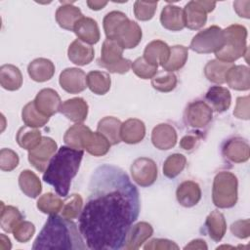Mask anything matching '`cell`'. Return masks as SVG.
<instances>
[{
  "label": "cell",
  "instance_id": "91938a15",
  "mask_svg": "<svg viewBox=\"0 0 250 250\" xmlns=\"http://www.w3.org/2000/svg\"><path fill=\"white\" fill-rule=\"evenodd\" d=\"M11 242L10 239L5 235V234H1L0 235V248L1 249H10L11 248Z\"/></svg>",
  "mask_w": 250,
  "mask_h": 250
},
{
  "label": "cell",
  "instance_id": "11a10c76",
  "mask_svg": "<svg viewBox=\"0 0 250 250\" xmlns=\"http://www.w3.org/2000/svg\"><path fill=\"white\" fill-rule=\"evenodd\" d=\"M249 6L250 1H235L233 2V8L239 17L249 19Z\"/></svg>",
  "mask_w": 250,
  "mask_h": 250
},
{
  "label": "cell",
  "instance_id": "f35d334b",
  "mask_svg": "<svg viewBox=\"0 0 250 250\" xmlns=\"http://www.w3.org/2000/svg\"><path fill=\"white\" fill-rule=\"evenodd\" d=\"M21 117L25 125L33 128L43 127L49 121L48 116L43 115L37 110L34 102H29L23 106L21 111Z\"/></svg>",
  "mask_w": 250,
  "mask_h": 250
},
{
  "label": "cell",
  "instance_id": "83f0119b",
  "mask_svg": "<svg viewBox=\"0 0 250 250\" xmlns=\"http://www.w3.org/2000/svg\"><path fill=\"white\" fill-rule=\"evenodd\" d=\"M83 18V15L78 7L71 3L63 2L62 6L59 7L56 12V21L59 25L67 30H73L75 23Z\"/></svg>",
  "mask_w": 250,
  "mask_h": 250
},
{
  "label": "cell",
  "instance_id": "6f0895ef",
  "mask_svg": "<svg viewBox=\"0 0 250 250\" xmlns=\"http://www.w3.org/2000/svg\"><path fill=\"white\" fill-rule=\"evenodd\" d=\"M107 2L106 1H87V5L91 10H101L103 9L104 6H106Z\"/></svg>",
  "mask_w": 250,
  "mask_h": 250
},
{
  "label": "cell",
  "instance_id": "f6af8a7d",
  "mask_svg": "<svg viewBox=\"0 0 250 250\" xmlns=\"http://www.w3.org/2000/svg\"><path fill=\"white\" fill-rule=\"evenodd\" d=\"M82 204L83 200L79 194H71L63 202L62 208V216L69 220L77 218L82 211Z\"/></svg>",
  "mask_w": 250,
  "mask_h": 250
},
{
  "label": "cell",
  "instance_id": "52a82bcc",
  "mask_svg": "<svg viewBox=\"0 0 250 250\" xmlns=\"http://www.w3.org/2000/svg\"><path fill=\"white\" fill-rule=\"evenodd\" d=\"M225 44L224 30L218 25H212L198 32L190 42V49L199 54L217 53Z\"/></svg>",
  "mask_w": 250,
  "mask_h": 250
},
{
  "label": "cell",
  "instance_id": "d6986e66",
  "mask_svg": "<svg viewBox=\"0 0 250 250\" xmlns=\"http://www.w3.org/2000/svg\"><path fill=\"white\" fill-rule=\"evenodd\" d=\"M60 111L69 120L81 123L88 115V104L82 98H73L66 100L62 104Z\"/></svg>",
  "mask_w": 250,
  "mask_h": 250
},
{
  "label": "cell",
  "instance_id": "484cf974",
  "mask_svg": "<svg viewBox=\"0 0 250 250\" xmlns=\"http://www.w3.org/2000/svg\"><path fill=\"white\" fill-rule=\"evenodd\" d=\"M27 72L32 80L36 82H45L53 77L55 73V65L48 59L38 58L29 62Z\"/></svg>",
  "mask_w": 250,
  "mask_h": 250
},
{
  "label": "cell",
  "instance_id": "9f6ffc18",
  "mask_svg": "<svg viewBox=\"0 0 250 250\" xmlns=\"http://www.w3.org/2000/svg\"><path fill=\"white\" fill-rule=\"evenodd\" d=\"M185 249H207V245L202 239H194L185 246Z\"/></svg>",
  "mask_w": 250,
  "mask_h": 250
},
{
  "label": "cell",
  "instance_id": "44dd1931",
  "mask_svg": "<svg viewBox=\"0 0 250 250\" xmlns=\"http://www.w3.org/2000/svg\"><path fill=\"white\" fill-rule=\"evenodd\" d=\"M185 26L189 29H199L203 27L207 21V12L200 5L199 1H189L184 9Z\"/></svg>",
  "mask_w": 250,
  "mask_h": 250
},
{
  "label": "cell",
  "instance_id": "f907efd6",
  "mask_svg": "<svg viewBox=\"0 0 250 250\" xmlns=\"http://www.w3.org/2000/svg\"><path fill=\"white\" fill-rule=\"evenodd\" d=\"M146 250H173L179 249V246L171 240L163 238H154L148 241L145 246Z\"/></svg>",
  "mask_w": 250,
  "mask_h": 250
},
{
  "label": "cell",
  "instance_id": "8fae6325",
  "mask_svg": "<svg viewBox=\"0 0 250 250\" xmlns=\"http://www.w3.org/2000/svg\"><path fill=\"white\" fill-rule=\"evenodd\" d=\"M142 35L140 25L136 21L127 19L117 28L113 40H116L123 49H132L141 42Z\"/></svg>",
  "mask_w": 250,
  "mask_h": 250
},
{
  "label": "cell",
  "instance_id": "7bdbcfd3",
  "mask_svg": "<svg viewBox=\"0 0 250 250\" xmlns=\"http://www.w3.org/2000/svg\"><path fill=\"white\" fill-rule=\"evenodd\" d=\"M127 16L120 11H112L104 18V29L107 39H113L114 34L120 24L127 20Z\"/></svg>",
  "mask_w": 250,
  "mask_h": 250
},
{
  "label": "cell",
  "instance_id": "1f68e13d",
  "mask_svg": "<svg viewBox=\"0 0 250 250\" xmlns=\"http://www.w3.org/2000/svg\"><path fill=\"white\" fill-rule=\"evenodd\" d=\"M87 87L97 95H104L106 94L111 85V79L108 73L100 70L90 71L86 75Z\"/></svg>",
  "mask_w": 250,
  "mask_h": 250
},
{
  "label": "cell",
  "instance_id": "8992f818",
  "mask_svg": "<svg viewBox=\"0 0 250 250\" xmlns=\"http://www.w3.org/2000/svg\"><path fill=\"white\" fill-rule=\"evenodd\" d=\"M123 48L113 39H105L102 46L99 64L113 73H126L132 65V62L123 58Z\"/></svg>",
  "mask_w": 250,
  "mask_h": 250
},
{
  "label": "cell",
  "instance_id": "2e32d148",
  "mask_svg": "<svg viewBox=\"0 0 250 250\" xmlns=\"http://www.w3.org/2000/svg\"><path fill=\"white\" fill-rule=\"evenodd\" d=\"M82 148L94 156H103L108 152L110 143L104 135L99 132H92L89 128L82 137Z\"/></svg>",
  "mask_w": 250,
  "mask_h": 250
},
{
  "label": "cell",
  "instance_id": "7c38bea8",
  "mask_svg": "<svg viewBox=\"0 0 250 250\" xmlns=\"http://www.w3.org/2000/svg\"><path fill=\"white\" fill-rule=\"evenodd\" d=\"M61 87L70 94H77L87 87L85 72L76 67H68L62 70L59 79Z\"/></svg>",
  "mask_w": 250,
  "mask_h": 250
},
{
  "label": "cell",
  "instance_id": "60d3db41",
  "mask_svg": "<svg viewBox=\"0 0 250 250\" xmlns=\"http://www.w3.org/2000/svg\"><path fill=\"white\" fill-rule=\"evenodd\" d=\"M151 85L159 92L168 93L176 88L177 77L173 72L164 70L156 73L155 76L151 78Z\"/></svg>",
  "mask_w": 250,
  "mask_h": 250
},
{
  "label": "cell",
  "instance_id": "4316f807",
  "mask_svg": "<svg viewBox=\"0 0 250 250\" xmlns=\"http://www.w3.org/2000/svg\"><path fill=\"white\" fill-rule=\"evenodd\" d=\"M228 85L238 91H246L250 88L249 67L246 65H232L226 74Z\"/></svg>",
  "mask_w": 250,
  "mask_h": 250
},
{
  "label": "cell",
  "instance_id": "603a6c76",
  "mask_svg": "<svg viewBox=\"0 0 250 250\" xmlns=\"http://www.w3.org/2000/svg\"><path fill=\"white\" fill-rule=\"evenodd\" d=\"M146 135L145 123L137 118L127 119L121 124L120 138L126 144H137L143 141Z\"/></svg>",
  "mask_w": 250,
  "mask_h": 250
},
{
  "label": "cell",
  "instance_id": "d6a6232c",
  "mask_svg": "<svg viewBox=\"0 0 250 250\" xmlns=\"http://www.w3.org/2000/svg\"><path fill=\"white\" fill-rule=\"evenodd\" d=\"M205 226L209 236L214 241H220L227 230V223L224 215L218 210L212 211L206 218Z\"/></svg>",
  "mask_w": 250,
  "mask_h": 250
},
{
  "label": "cell",
  "instance_id": "9c48e42d",
  "mask_svg": "<svg viewBox=\"0 0 250 250\" xmlns=\"http://www.w3.org/2000/svg\"><path fill=\"white\" fill-rule=\"evenodd\" d=\"M131 175L139 186H151L157 178L156 163L147 157L137 158L131 165Z\"/></svg>",
  "mask_w": 250,
  "mask_h": 250
},
{
  "label": "cell",
  "instance_id": "f546056e",
  "mask_svg": "<svg viewBox=\"0 0 250 250\" xmlns=\"http://www.w3.org/2000/svg\"><path fill=\"white\" fill-rule=\"evenodd\" d=\"M0 84L8 91L19 90L22 85V75L14 64H3L0 67Z\"/></svg>",
  "mask_w": 250,
  "mask_h": 250
},
{
  "label": "cell",
  "instance_id": "d4e9b609",
  "mask_svg": "<svg viewBox=\"0 0 250 250\" xmlns=\"http://www.w3.org/2000/svg\"><path fill=\"white\" fill-rule=\"evenodd\" d=\"M161 24L169 30L178 31L185 27L184 10L175 5L165 6L160 15Z\"/></svg>",
  "mask_w": 250,
  "mask_h": 250
},
{
  "label": "cell",
  "instance_id": "cb8c5ba5",
  "mask_svg": "<svg viewBox=\"0 0 250 250\" xmlns=\"http://www.w3.org/2000/svg\"><path fill=\"white\" fill-rule=\"evenodd\" d=\"M94 54L93 47L80 39L74 40L67 50L68 59L77 65H86L90 63L94 59Z\"/></svg>",
  "mask_w": 250,
  "mask_h": 250
},
{
  "label": "cell",
  "instance_id": "30bf717a",
  "mask_svg": "<svg viewBox=\"0 0 250 250\" xmlns=\"http://www.w3.org/2000/svg\"><path fill=\"white\" fill-rule=\"evenodd\" d=\"M212 116V108L203 101L191 102L185 110V121L193 128L205 127L211 122Z\"/></svg>",
  "mask_w": 250,
  "mask_h": 250
},
{
  "label": "cell",
  "instance_id": "681fc988",
  "mask_svg": "<svg viewBox=\"0 0 250 250\" xmlns=\"http://www.w3.org/2000/svg\"><path fill=\"white\" fill-rule=\"evenodd\" d=\"M35 232V227L31 222L22 221L18 225V227L14 229V237L21 243L27 242L31 239Z\"/></svg>",
  "mask_w": 250,
  "mask_h": 250
},
{
  "label": "cell",
  "instance_id": "bcb514c9",
  "mask_svg": "<svg viewBox=\"0 0 250 250\" xmlns=\"http://www.w3.org/2000/svg\"><path fill=\"white\" fill-rule=\"evenodd\" d=\"M157 67L158 66L148 63L144 59V57L136 59L131 65V68L134 71V73L142 79H150L154 77L155 74L157 73Z\"/></svg>",
  "mask_w": 250,
  "mask_h": 250
},
{
  "label": "cell",
  "instance_id": "4dcf8cb0",
  "mask_svg": "<svg viewBox=\"0 0 250 250\" xmlns=\"http://www.w3.org/2000/svg\"><path fill=\"white\" fill-rule=\"evenodd\" d=\"M121 124L122 123L119 119L113 116H106L99 121L97 132L104 135L108 140L110 145H117L121 142Z\"/></svg>",
  "mask_w": 250,
  "mask_h": 250
},
{
  "label": "cell",
  "instance_id": "db71d44e",
  "mask_svg": "<svg viewBox=\"0 0 250 250\" xmlns=\"http://www.w3.org/2000/svg\"><path fill=\"white\" fill-rule=\"evenodd\" d=\"M201 136L199 134H188L182 138L180 142V146L185 150H191L200 140Z\"/></svg>",
  "mask_w": 250,
  "mask_h": 250
},
{
  "label": "cell",
  "instance_id": "5b68a950",
  "mask_svg": "<svg viewBox=\"0 0 250 250\" xmlns=\"http://www.w3.org/2000/svg\"><path fill=\"white\" fill-rule=\"evenodd\" d=\"M237 178L229 171L219 172L213 182L212 200L219 208H230L237 201Z\"/></svg>",
  "mask_w": 250,
  "mask_h": 250
},
{
  "label": "cell",
  "instance_id": "f5cc1de1",
  "mask_svg": "<svg viewBox=\"0 0 250 250\" xmlns=\"http://www.w3.org/2000/svg\"><path fill=\"white\" fill-rule=\"evenodd\" d=\"M230 230L238 238H247L250 234V221L238 220L230 226Z\"/></svg>",
  "mask_w": 250,
  "mask_h": 250
},
{
  "label": "cell",
  "instance_id": "ffe728a7",
  "mask_svg": "<svg viewBox=\"0 0 250 250\" xmlns=\"http://www.w3.org/2000/svg\"><path fill=\"white\" fill-rule=\"evenodd\" d=\"M176 196L178 202L184 207H192L196 205L201 198V189L197 183L193 181H185L177 188Z\"/></svg>",
  "mask_w": 250,
  "mask_h": 250
},
{
  "label": "cell",
  "instance_id": "7a4b0ae2",
  "mask_svg": "<svg viewBox=\"0 0 250 250\" xmlns=\"http://www.w3.org/2000/svg\"><path fill=\"white\" fill-rule=\"evenodd\" d=\"M82 237L72 221L52 214L34 240L32 249H85Z\"/></svg>",
  "mask_w": 250,
  "mask_h": 250
},
{
  "label": "cell",
  "instance_id": "3957f363",
  "mask_svg": "<svg viewBox=\"0 0 250 250\" xmlns=\"http://www.w3.org/2000/svg\"><path fill=\"white\" fill-rule=\"evenodd\" d=\"M82 157V149L70 146L60 147L50 160L43 174V181L51 185L60 196L65 197L68 194L71 180L78 172Z\"/></svg>",
  "mask_w": 250,
  "mask_h": 250
},
{
  "label": "cell",
  "instance_id": "c3c4849f",
  "mask_svg": "<svg viewBox=\"0 0 250 250\" xmlns=\"http://www.w3.org/2000/svg\"><path fill=\"white\" fill-rule=\"evenodd\" d=\"M19 155L10 148H2L0 150V168L3 171H13L19 165Z\"/></svg>",
  "mask_w": 250,
  "mask_h": 250
},
{
  "label": "cell",
  "instance_id": "277c9868",
  "mask_svg": "<svg viewBox=\"0 0 250 250\" xmlns=\"http://www.w3.org/2000/svg\"><path fill=\"white\" fill-rule=\"evenodd\" d=\"M225 44L215 53L217 60L232 63L245 55L247 50V29L240 24H231L224 29Z\"/></svg>",
  "mask_w": 250,
  "mask_h": 250
},
{
  "label": "cell",
  "instance_id": "ba28073f",
  "mask_svg": "<svg viewBox=\"0 0 250 250\" xmlns=\"http://www.w3.org/2000/svg\"><path fill=\"white\" fill-rule=\"evenodd\" d=\"M58 148L57 143L49 137H42L40 144L28 150V160L39 172H45L50 160Z\"/></svg>",
  "mask_w": 250,
  "mask_h": 250
},
{
  "label": "cell",
  "instance_id": "9a60e30c",
  "mask_svg": "<svg viewBox=\"0 0 250 250\" xmlns=\"http://www.w3.org/2000/svg\"><path fill=\"white\" fill-rule=\"evenodd\" d=\"M177 132L169 124L161 123L156 125L151 133V142L153 146L162 150L172 148L177 143Z\"/></svg>",
  "mask_w": 250,
  "mask_h": 250
},
{
  "label": "cell",
  "instance_id": "ee69618b",
  "mask_svg": "<svg viewBox=\"0 0 250 250\" xmlns=\"http://www.w3.org/2000/svg\"><path fill=\"white\" fill-rule=\"evenodd\" d=\"M89 128L82 123H76L67 129L63 141L67 146L75 149H82V137Z\"/></svg>",
  "mask_w": 250,
  "mask_h": 250
},
{
  "label": "cell",
  "instance_id": "e0dca14e",
  "mask_svg": "<svg viewBox=\"0 0 250 250\" xmlns=\"http://www.w3.org/2000/svg\"><path fill=\"white\" fill-rule=\"evenodd\" d=\"M153 233L152 227L146 222H140L135 226L131 227L126 241L124 244V249L136 250L139 249L142 244L148 239Z\"/></svg>",
  "mask_w": 250,
  "mask_h": 250
},
{
  "label": "cell",
  "instance_id": "7402d4cb",
  "mask_svg": "<svg viewBox=\"0 0 250 250\" xmlns=\"http://www.w3.org/2000/svg\"><path fill=\"white\" fill-rule=\"evenodd\" d=\"M170 55V47L161 40H153L149 42L144 51V59L150 64L162 66L168 60Z\"/></svg>",
  "mask_w": 250,
  "mask_h": 250
},
{
  "label": "cell",
  "instance_id": "f1b7e54d",
  "mask_svg": "<svg viewBox=\"0 0 250 250\" xmlns=\"http://www.w3.org/2000/svg\"><path fill=\"white\" fill-rule=\"evenodd\" d=\"M210 107L217 112H224L229 109L231 103L229 91L222 86L211 87L205 96Z\"/></svg>",
  "mask_w": 250,
  "mask_h": 250
},
{
  "label": "cell",
  "instance_id": "816d5d0a",
  "mask_svg": "<svg viewBox=\"0 0 250 250\" xmlns=\"http://www.w3.org/2000/svg\"><path fill=\"white\" fill-rule=\"evenodd\" d=\"M233 115L239 119H249V96L237 98L236 105L233 110Z\"/></svg>",
  "mask_w": 250,
  "mask_h": 250
},
{
  "label": "cell",
  "instance_id": "e575fe53",
  "mask_svg": "<svg viewBox=\"0 0 250 250\" xmlns=\"http://www.w3.org/2000/svg\"><path fill=\"white\" fill-rule=\"evenodd\" d=\"M233 64L220 60L209 61L204 67L206 78L214 83L223 84L226 82V74Z\"/></svg>",
  "mask_w": 250,
  "mask_h": 250
},
{
  "label": "cell",
  "instance_id": "680465c9",
  "mask_svg": "<svg viewBox=\"0 0 250 250\" xmlns=\"http://www.w3.org/2000/svg\"><path fill=\"white\" fill-rule=\"evenodd\" d=\"M199 3L207 13L212 12L216 6V2L214 1H199Z\"/></svg>",
  "mask_w": 250,
  "mask_h": 250
},
{
  "label": "cell",
  "instance_id": "7dc6e473",
  "mask_svg": "<svg viewBox=\"0 0 250 250\" xmlns=\"http://www.w3.org/2000/svg\"><path fill=\"white\" fill-rule=\"evenodd\" d=\"M157 7V1H136L134 14L139 21H148L153 18Z\"/></svg>",
  "mask_w": 250,
  "mask_h": 250
},
{
  "label": "cell",
  "instance_id": "d590c367",
  "mask_svg": "<svg viewBox=\"0 0 250 250\" xmlns=\"http://www.w3.org/2000/svg\"><path fill=\"white\" fill-rule=\"evenodd\" d=\"M16 140L21 147L31 150L40 144L42 136L41 132L36 128L24 125L19 129Z\"/></svg>",
  "mask_w": 250,
  "mask_h": 250
},
{
  "label": "cell",
  "instance_id": "6da1fadb",
  "mask_svg": "<svg viewBox=\"0 0 250 250\" xmlns=\"http://www.w3.org/2000/svg\"><path fill=\"white\" fill-rule=\"evenodd\" d=\"M89 197L79 216V230L94 250L124 248L132 224L140 213L137 188L120 168L104 164L93 173Z\"/></svg>",
  "mask_w": 250,
  "mask_h": 250
},
{
  "label": "cell",
  "instance_id": "74e56055",
  "mask_svg": "<svg viewBox=\"0 0 250 250\" xmlns=\"http://www.w3.org/2000/svg\"><path fill=\"white\" fill-rule=\"evenodd\" d=\"M1 215L0 226L3 230L7 232H13L20 223L22 222V215L18 208L14 206H4L1 203Z\"/></svg>",
  "mask_w": 250,
  "mask_h": 250
},
{
  "label": "cell",
  "instance_id": "b9f144b4",
  "mask_svg": "<svg viewBox=\"0 0 250 250\" xmlns=\"http://www.w3.org/2000/svg\"><path fill=\"white\" fill-rule=\"evenodd\" d=\"M62 200L59 196L51 192L43 194L41 197H39L37 201V208L42 213L49 215L58 214L60 211H62Z\"/></svg>",
  "mask_w": 250,
  "mask_h": 250
},
{
  "label": "cell",
  "instance_id": "8d00e7d4",
  "mask_svg": "<svg viewBox=\"0 0 250 250\" xmlns=\"http://www.w3.org/2000/svg\"><path fill=\"white\" fill-rule=\"evenodd\" d=\"M188 50L183 45H175L170 48V55L167 62L162 65L166 71H176L182 68L187 62Z\"/></svg>",
  "mask_w": 250,
  "mask_h": 250
},
{
  "label": "cell",
  "instance_id": "5bb4252c",
  "mask_svg": "<svg viewBox=\"0 0 250 250\" xmlns=\"http://www.w3.org/2000/svg\"><path fill=\"white\" fill-rule=\"evenodd\" d=\"M223 155L231 162L242 163L249 159L250 147L248 143L239 137L228 140L223 146Z\"/></svg>",
  "mask_w": 250,
  "mask_h": 250
},
{
  "label": "cell",
  "instance_id": "836d02e7",
  "mask_svg": "<svg viewBox=\"0 0 250 250\" xmlns=\"http://www.w3.org/2000/svg\"><path fill=\"white\" fill-rule=\"evenodd\" d=\"M19 186L21 191L28 197L36 198L42 190L39 178L30 170H23L19 176Z\"/></svg>",
  "mask_w": 250,
  "mask_h": 250
},
{
  "label": "cell",
  "instance_id": "ac0fdd59",
  "mask_svg": "<svg viewBox=\"0 0 250 250\" xmlns=\"http://www.w3.org/2000/svg\"><path fill=\"white\" fill-rule=\"evenodd\" d=\"M74 33L81 41L87 44H96L100 40V29L96 22L91 18L83 17L74 25Z\"/></svg>",
  "mask_w": 250,
  "mask_h": 250
},
{
  "label": "cell",
  "instance_id": "ab89813d",
  "mask_svg": "<svg viewBox=\"0 0 250 250\" xmlns=\"http://www.w3.org/2000/svg\"><path fill=\"white\" fill-rule=\"evenodd\" d=\"M187 158L181 153L171 154L163 163V174L170 179L177 177L186 167Z\"/></svg>",
  "mask_w": 250,
  "mask_h": 250
},
{
  "label": "cell",
  "instance_id": "4fadbf2b",
  "mask_svg": "<svg viewBox=\"0 0 250 250\" xmlns=\"http://www.w3.org/2000/svg\"><path fill=\"white\" fill-rule=\"evenodd\" d=\"M33 102L37 110L48 117L60 111L62 106L59 94L51 88H45L39 91Z\"/></svg>",
  "mask_w": 250,
  "mask_h": 250
}]
</instances>
